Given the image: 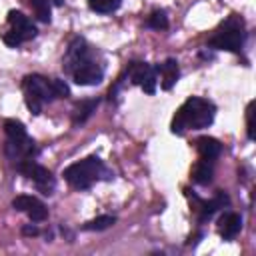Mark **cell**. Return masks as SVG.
I'll return each mask as SVG.
<instances>
[{"label": "cell", "mask_w": 256, "mask_h": 256, "mask_svg": "<svg viewBox=\"0 0 256 256\" xmlns=\"http://www.w3.org/2000/svg\"><path fill=\"white\" fill-rule=\"evenodd\" d=\"M216 106L204 98L192 96L188 98L178 112L172 118V132L174 134H184V130H202L208 128L214 120Z\"/></svg>", "instance_id": "obj_1"}, {"label": "cell", "mask_w": 256, "mask_h": 256, "mask_svg": "<svg viewBox=\"0 0 256 256\" xmlns=\"http://www.w3.org/2000/svg\"><path fill=\"white\" fill-rule=\"evenodd\" d=\"M62 176L76 190H86V188H90L98 180H110V178H114V174L104 166V162L98 156H88V158H84L80 162L70 164L64 170Z\"/></svg>", "instance_id": "obj_2"}, {"label": "cell", "mask_w": 256, "mask_h": 256, "mask_svg": "<svg viewBox=\"0 0 256 256\" xmlns=\"http://www.w3.org/2000/svg\"><path fill=\"white\" fill-rule=\"evenodd\" d=\"M244 38H246L244 20L234 14V16H230V18L216 30V34L208 40V46H210V48H216V50L240 52L242 46H244Z\"/></svg>", "instance_id": "obj_3"}, {"label": "cell", "mask_w": 256, "mask_h": 256, "mask_svg": "<svg viewBox=\"0 0 256 256\" xmlns=\"http://www.w3.org/2000/svg\"><path fill=\"white\" fill-rule=\"evenodd\" d=\"M16 168H18V172H22L26 178H30V180L38 186V190H42V194H52V190H54V178H52V174L48 172V168L36 164L34 160L18 162Z\"/></svg>", "instance_id": "obj_4"}, {"label": "cell", "mask_w": 256, "mask_h": 256, "mask_svg": "<svg viewBox=\"0 0 256 256\" xmlns=\"http://www.w3.org/2000/svg\"><path fill=\"white\" fill-rule=\"evenodd\" d=\"M128 78L132 80V84L142 86L146 94L156 92V68L148 62H132L128 68Z\"/></svg>", "instance_id": "obj_5"}, {"label": "cell", "mask_w": 256, "mask_h": 256, "mask_svg": "<svg viewBox=\"0 0 256 256\" xmlns=\"http://www.w3.org/2000/svg\"><path fill=\"white\" fill-rule=\"evenodd\" d=\"M70 76H72L74 82L80 84V86H96V84L102 82L104 70H102V66H100V64L94 60V56H92V58L84 60L82 64H78V66L70 72Z\"/></svg>", "instance_id": "obj_6"}, {"label": "cell", "mask_w": 256, "mask_h": 256, "mask_svg": "<svg viewBox=\"0 0 256 256\" xmlns=\"http://www.w3.org/2000/svg\"><path fill=\"white\" fill-rule=\"evenodd\" d=\"M22 88H24V94L36 96L44 104L52 102L56 98L54 96V88H52V80H48V78H44L40 74H28L24 78V82H22Z\"/></svg>", "instance_id": "obj_7"}, {"label": "cell", "mask_w": 256, "mask_h": 256, "mask_svg": "<svg viewBox=\"0 0 256 256\" xmlns=\"http://www.w3.org/2000/svg\"><path fill=\"white\" fill-rule=\"evenodd\" d=\"M12 208L18 210V212H24L32 222H42V220H46V216H48V210H46L44 202H40V200L34 198V196H28V194L16 196V198L12 200Z\"/></svg>", "instance_id": "obj_8"}, {"label": "cell", "mask_w": 256, "mask_h": 256, "mask_svg": "<svg viewBox=\"0 0 256 256\" xmlns=\"http://www.w3.org/2000/svg\"><path fill=\"white\" fill-rule=\"evenodd\" d=\"M88 58H92V50H90V46L82 40V38H74L72 42H70V46H68V50H66V56H64V70H66V74H70L78 64H82L84 60H88Z\"/></svg>", "instance_id": "obj_9"}, {"label": "cell", "mask_w": 256, "mask_h": 256, "mask_svg": "<svg viewBox=\"0 0 256 256\" xmlns=\"http://www.w3.org/2000/svg\"><path fill=\"white\" fill-rule=\"evenodd\" d=\"M8 22H10L12 30H14L24 42H26V40H32V38L38 34V30H36V26L32 24V20H30L28 16H24L22 12L12 10V12L8 14Z\"/></svg>", "instance_id": "obj_10"}, {"label": "cell", "mask_w": 256, "mask_h": 256, "mask_svg": "<svg viewBox=\"0 0 256 256\" xmlns=\"http://www.w3.org/2000/svg\"><path fill=\"white\" fill-rule=\"evenodd\" d=\"M228 202H230V198H228V194L226 192H218L212 200H202L200 204H198V220L200 222H206V220H210L212 216H214V212L216 210H220V208H224V206H228Z\"/></svg>", "instance_id": "obj_11"}, {"label": "cell", "mask_w": 256, "mask_h": 256, "mask_svg": "<svg viewBox=\"0 0 256 256\" xmlns=\"http://www.w3.org/2000/svg\"><path fill=\"white\" fill-rule=\"evenodd\" d=\"M242 228V218L236 212H226L222 214L220 222H218V232L224 240H232Z\"/></svg>", "instance_id": "obj_12"}, {"label": "cell", "mask_w": 256, "mask_h": 256, "mask_svg": "<svg viewBox=\"0 0 256 256\" xmlns=\"http://www.w3.org/2000/svg\"><path fill=\"white\" fill-rule=\"evenodd\" d=\"M156 72H160V76H162V88L164 90H170L178 82V76H180V68H178V62L174 58H168L162 64H158Z\"/></svg>", "instance_id": "obj_13"}, {"label": "cell", "mask_w": 256, "mask_h": 256, "mask_svg": "<svg viewBox=\"0 0 256 256\" xmlns=\"http://www.w3.org/2000/svg\"><path fill=\"white\" fill-rule=\"evenodd\" d=\"M196 148L202 156V160H216L222 152V144L216 140V138H210V136H202L196 140Z\"/></svg>", "instance_id": "obj_14"}, {"label": "cell", "mask_w": 256, "mask_h": 256, "mask_svg": "<svg viewBox=\"0 0 256 256\" xmlns=\"http://www.w3.org/2000/svg\"><path fill=\"white\" fill-rule=\"evenodd\" d=\"M212 176H214V168H212V162L210 160H200L196 162L194 170H192V178L196 184L200 186H206L212 182Z\"/></svg>", "instance_id": "obj_15"}, {"label": "cell", "mask_w": 256, "mask_h": 256, "mask_svg": "<svg viewBox=\"0 0 256 256\" xmlns=\"http://www.w3.org/2000/svg\"><path fill=\"white\" fill-rule=\"evenodd\" d=\"M4 132H6V136H8L10 142H22V140L30 138L28 132H26V128H24V124L20 120H14V118H8L4 122Z\"/></svg>", "instance_id": "obj_16"}, {"label": "cell", "mask_w": 256, "mask_h": 256, "mask_svg": "<svg viewBox=\"0 0 256 256\" xmlns=\"http://www.w3.org/2000/svg\"><path fill=\"white\" fill-rule=\"evenodd\" d=\"M96 106H98V102H96V100H84V102L76 104V108H74V116H72V122H74V124H84V122L92 116V112L96 110Z\"/></svg>", "instance_id": "obj_17"}, {"label": "cell", "mask_w": 256, "mask_h": 256, "mask_svg": "<svg viewBox=\"0 0 256 256\" xmlns=\"http://www.w3.org/2000/svg\"><path fill=\"white\" fill-rule=\"evenodd\" d=\"M88 4L98 14H110V12H114V10L120 8L122 0H88Z\"/></svg>", "instance_id": "obj_18"}, {"label": "cell", "mask_w": 256, "mask_h": 256, "mask_svg": "<svg viewBox=\"0 0 256 256\" xmlns=\"http://www.w3.org/2000/svg\"><path fill=\"white\" fill-rule=\"evenodd\" d=\"M146 26H148V28H154V30H164V28H168L166 12H164V10H154V12L148 16Z\"/></svg>", "instance_id": "obj_19"}, {"label": "cell", "mask_w": 256, "mask_h": 256, "mask_svg": "<svg viewBox=\"0 0 256 256\" xmlns=\"http://www.w3.org/2000/svg\"><path fill=\"white\" fill-rule=\"evenodd\" d=\"M114 222H116V218H114V216L104 214V216H98V218H94V220L86 222V224H84V230H106V228H110Z\"/></svg>", "instance_id": "obj_20"}, {"label": "cell", "mask_w": 256, "mask_h": 256, "mask_svg": "<svg viewBox=\"0 0 256 256\" xmlns=\"http://www.w3.org/2000/svg\"><path fill=\"white\" fill-rule=\"evenodd\" d=\"M34 14L40 22H50V2L48 0H30Z\"/></svg>", "instance_id": "obj_21"}, {"label": "cell", "mask_w": 256, "mask_h": 256, "mask_svg": "<svg viewBox=\"0 0 256 256\" xmlns=\"http://www.w3.org/2000/svg\"><path fill=\"white\" fill-rule=\"evenodd\" d=\"M52 88H54V96L56 98H68L70 96V88L64 80L60 78H52Z\"/></svg>", "instance_id": "obj_22"}, {"label": "cell", "mask_w": 256, "mask_h": 256, "mask_svg": "<svg viewBox=\"0 0 256 256\" xmlns=\"http://www.w3.org/2000/svg\"><path fill=\"white\" fill-rule=\"evenodd\" d=\"M26 106H28V110L32 112V114H40L42 112V106H44V102L42 100H38L36 96H30V94H26Z\"/></svg>", "instance_id": "obj_23"}, {"label": "cell", "mask_w": 256, "mask_h": 256, "mask_svg": "<svg viewBox=\"0 0 256 256\" xmlns=\"http://www.w3.org/2000/svg\"><path fill=\"white\" fill-rule=\"evenodd\" d=\"M2 40H4V42H6L8 46H12V48H16V46H20V44L24 42V40H22V38H20V36H18V34L14 32V30L6 32V34L2 36Z\"/></svg>", "instance_id": "obj_24"}, {"label": "cell", "mask_w": 256, "mask_h": 256, "mask_svg": "<svg viewBox=\"0 0 256 256\" xmlns=\"http://www.w3.org/2000/svg\"><path fill=\"white\" fill-rule=\"evenodd\" d=\"M248 138L254 140V118H252V102L248 104Z\"/></svg>", "instance_id": "obj_25"}, {"label": "cell", "mask_w": 256, "mask_h": 256, "mask_svg": "<svg viewBox=\"0 0 256 256\" xmlns=\"http://www.w3.org/2000/svg\"><path fill=\"white\" fill-rule=\"evenodd\" d=\"M22 234H24V236H38V234H40V230H38V226H36V224H28V226H24V228H22Z\"/></svg>", "instance_id": "obj_26"}]
</instances>
